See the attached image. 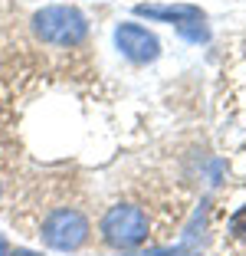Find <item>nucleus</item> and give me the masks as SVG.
I'll return each mask as SVG.
<instances>
[{
  "mask_svg": "<svg viewBox=\"0 0 246 256\" xmlns=\"http://www.w3.org/2000/svg\"><path fill=\"white\" fill-rule=\"evenodd\" d=\"M230 234L236 236V240H246V207H240L230 217Z\"/></svg>",
  "mask_w": 246,
  "mask_h": 256,
  "instance_id": "obj_6",
  "label": "nucleus"
},
{
  "mask_svg": "<svg viewBox=\"0 0 246 256\" xmlns=\"http://www.w3.org/2000/svg\"><path fill=\"white\" fill-rule=\"evenodd\" d=\"M89 236V220L79 210H56L43 226V240L52 250H79Z\"/></svg>",
  "mask_w": 246,
  "mask_h": 256,
  "instance_id": "obj_3",
  "label": "nucleus"
},
{
  "mask_svg": "<svg viewBox=\"0 0 246 256\" xmlns=\"http://www.w3.org/2000/svg\"><path fill=\"white\" fill-rule=\"evenodd\" d=\"M33 26H36L40 40L52 46H79L89 33V20L76 7H46L33 16Z\"/></svg>",
  "mask_w": 246,
  "mask_h": 256,
  "instance_id": "obj_1",
  "label": "nucleus"
},
{
  "mask_svg": "<svg viewBox=\"0 0 246 256\" xmlns=\"http://www.w3.org/2000/svg\"><path fill=\"white\" fill-rule=\"evenodd\" d=\"M148 256H190V250H187V246H178V250H154V253H148Z\"/></svg>",
  "mask_w": 246,
  "mask_h": 256,
  "instance_id": "obj_7",
  "label": "nucleus"
},
{
  "mask_svg": "<svg viewBox=\"0 0 246 256\" xmlns=\"http://www.w3.org/2000/svg\"><path fill=\"white\" fill-rule=\"evenodd\" d=\"M134 14L151 16V20H168V23H194V20H204L200 7H190V4H174V7H161V4H138Z\"/></svg>",
  "mask_w": 246,
  "mask_h": 256,
  "instance_id": "obj_5",
  "label": "nucleus"
},
{
  "mask_svg": "<svg viewBox=\"0 0 246 256\" xmlns=\"http://www.w3.org/2000/svg\"><path fill=\"white\" fill-rule=\"evenodd\" d=\"M102 234L105 240L118 250H134L148 240V217H144L142 207H132V204H118L105 214L102 220Z\"/></svg>",
  "mask_w": 246,
  "mask_h": 256,
  "instance_id": "obj_2",
  "label": "nucleus"
},
{
  "mask_svg": "<svg viewBox=\"0 0 246 256\" xmlns=\"http://www.w3.org/2000/svg\"><path fill=\"white\" fill-rule=\"evenodd\" d=\"M0 256H7V243L4 240H0Z\"/></svg>",
  "mask_w": 246,
  "mask_h": 256,
  "instance_id": "obj_8",
  "label": "nucleus"
},
{
  "mask_svg": "<svg viewBox=\"0 0 246 256\" xmlns=\"http://www.w3.org/2000/svg\"><path fill=\"white\" fill-rule=\"evenodd\" d=\"M115 43H118V50L132 62H154L158 53H161L158 36L148 33L144 26H138V23H122L118 30H115Z\"/></svg>",
  "mask_w": 246,
  "mask_h": 256,
  "instance_id": "obj_4",
  "label": "nucleus"
},
{
  "mask_svg": "<svg viewBox=\"0 0 246 256\" xmlns=\"http://www.w3.org/2000/svg\"><path fill=\"white\" fill-rule=\"evenodd\" d=\"M16 256H36V253H16Z\"/></svg>",
  "mask_w": 246,
  "mask_h": 256,
  "instance_id": "obj_9",
  "label": "nucleus"
}]
</instances>
